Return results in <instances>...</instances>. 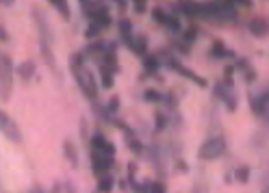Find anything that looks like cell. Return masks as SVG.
<instances>
[{
    "label": "cell",
    "mask_w": 269,
    "mask_h": 193,
    "mask_svg": "<svg viewBox=\"0 0 269 193\" xmlns=\"http://www.w3.org/2000/svg\"><path fill=\"white\" fill-rule=\"evenodd\" d=\"M69 72H72V76L76 78L78 89L85 93V98L98 100V83H96V76L85 68V65H69Z\"/></svg>",
    "instance_id": "6da1fadb"
},
{
    "label": "cell",
    "mask_w": 269,
    "mask_h": 193,
    "mask_svg": "<svg viewBox=\"0 0 269 193\" xmlns=\"http://www.w3.org/2000/svg\"><path fill=\"white\" fill-rule=\"evenodd\" d=\"M13 74H16V68H13V61L9 54L0 53V100L9 102L13 93Z\"/></svg>",
    "instance_id": "7a4b0ae2"
},
{
    "label": "cell",
    "mask_w": 269,
    "mask_h": 193,
    "mask_svg": "<svg viewBox=\"0 0 269 193\" xmlns=\"http://www.w3.org/2000/svg\"><path fill=\"white\" fill-rule=\"evenodd\" d=\"M224 152H226V139L224 137H211L200 145L198 157H200L202 161H217L219 157H224Z\"/></svg>",
    "instance_id": "3957f363"
},
{
    "label": "cell",
    "mask_w": 269,
    "mask_h": 193,
    "mask_svg": "<svg viewBox=\"0 0 269 193\" xmlns=\"http://www.w3.org/2000/svg\"><path fill=\"white\" fill-rule=\"evenodd\" d=\"M0 133H2L4 139L11 141V143H22V141H24L20 126H17L16 120H13V117L9 115L7 111H2V109H0Z\"/></svg>",
    "instance_id": "277c9868"
},
{
    "label": "cell",
    "mask_w": 269,
    "mask_h": 193,
    "mask_svg": "<svg viewBox=\"0 0 269 193\" xmlns=\"http://www.w3.org/2000/svg\"><path fill=\"white\" fill-rule=\"evenodd\" d=\"M31 16H33V22H35V26H37V33H39V41H48V44H52V31H50L48 18L44 16V11L35 7L33 11H31Z\"/></svg>",
    "instance_id": "5b68a950"
},
{
    "label": "cell",
    "mask_w": 269,
    "mask_h": 193,
    "mask_svg": "<svg viewBox=\"0 0 269 193\" xmlns=\"http://www.w3.org/2000/svg\"><path fill=\"white\" fill-rule=\"evenodd\" d=\"M91 165H94V174L102 176V174H109V169L113 167V157H106L100 150H91Z\"/></svg>",
    "instance_id": "8992f818"
},
{
    "label": "cell",
    "mask_w": 269,
    "mask_h": 193,
    "mask_svg": "<svg viewBox=\"0 0 269 193\" xmlns=\"http://www.w3.org/2000/svg\"><path fill=\"white\" fill-rule=\"evenodd\" d=\"M168 65L171 70H174L176 74H180V76H185V78H189L191 83H196V85H200V87H206V81L200 76V74H196V72H191L189 68H185V65H180L176 59H168Z\"/></svg>",
    "instance_id": "52a82bcc"
},
{
    "label": "cell",
    "mask_w": 269,
    "mask_h": 193,
    "mask_svg": "<svg viewBox=\"0 0 269 193\" xmlns=\"http://www.w3.org/2000/svg\"><path fill=\"white\" fill-rule=\"evenodd\" d=\"M91 150H100L102 154H106V157H113L115 158V145L111 143V141L106 139L102 133H96L94 137H91Z\"/></svg>",
    "instance_id": "ba28073f"
},
{
    "label": "cell",
    "mask_w": 269,
    "mask_h": 193,
    "mask_svg": "<svg viewBox=\"0 0 269 193\" xmlns=\"http://www.w3.org/2000/svg\"><path fill=\"white\" fill-rule=\"evenodd\" d=\"M215 96H219L221 100L226 102V109L228 111H235L236 109V98H235V93L230 91V85L228 83H219L215 87Z\"/></svg>",
    "instance_id": "9c48e42d"
},
{
    "label": "cell",
    "mask_w": 269,
    "mask_h": 193,
    "mask_svg": "<svg viewBox=\"0 0 269 193\" xmlns=\"http://www.w3.org/2000/svg\"><path fill=\"white\" fill-rule=\"evenodd\" d=\"M39 53H41V56H44L46 65L61 78V72H59V68H57V59H54V54H52V44H48V41H39Z\"/></svg>",
    "instance_id": "30bf717a"
},
{
    "label": "cell",
    "mask_w": 269,
    "mask_h": 193,
    "mask_svg": "<svg viewBox=\"0 0 269 193\" xmlns=\"http://www.w3.org/2000/svg\"><path fill=\"white\" fill-rule=\"evenodd\" d=\"M178 9L189 18L204 16V4L196 2V0H178Z\"/></svg>",
    "instance_id": "8fae6325"
},
{
    "label": "cell",
    "mask_w": 269,
    "mask_h": 193,
    "mask_svg": "<svg viewBox=\"0 0 269 193\" xmlns=\"http://www.w3.org/2000/svg\"><path fill=\"white\" fill-rule=\"evenodd\" d=\"M250 33H252L256 39H263V37L269 35V22L265 18H252V22H250Z\"/></svg>",
    "instance_id": "7c38bea8"
},
{
    "label": "cell",
    "mask_w": 269,
    "mask_h": 193,
    "mask_svg": "<svg viewBox=\"0 0 269 193\" xmlns=\"http://www.w3.org/2000/svg\"><path fill=\"white\" fill-rule=\"evenodd\" d=\"M118 28H119V37H122V41L126 46H131V41H133V22L128 20V18H122V20L118 22Z\"/></svg>",
    "instance_id": "4fadbf2b"
},
{
    "label": "cell",
    "mask_w": 269,
    "mask_h": 193,
    "mask_svg": "<svg viewBox=\"0 0 269 193\" xmlns=\"http://www.w3.org/2000/svg\"><path fill=\"white\" fill-rule=\"evenodd\" d=\"M16 72L20 74V78H22V81H26V83H29V81H33V76H35L37 68H35V63H33V61H24V63H20V65L16 68Z\"/></svg>",
    "instance_id": "5bb4252c"
},
{
    "label": "cell",
    "mask_w": 269,
    "mask_h": 193,
    "mask_svg": "<svg viewBox=\"0 0 269 193\" xmlns=\"http://www.w3.org/2000/svg\"><path fill=\"white\" fill-rule=\"evenodd\" d=\"M128 48H131L134 54L146 56V53H148V37H146V35L133 37V41H131V46H128Z\"/></svg>",
    "instance_id": "9a60e30c"
},
{
    "label": "cell",
    "mask_w": 269,
    "mask_h": 193,
    "mask_svg": "<svg viewBox=\"0 0 269 193\" xmlns=\"http://www.w3.org/2000/svg\"><path fill=\"white\" fill-rule=\"evenodd\" d=\"M115 187V180L111 174H102L98 176V193H111Z\"/></svg>",
    "instance_id": "2e32d148"
},
{
    "label": "cell",
    "mask_w": 269,
    "mask_h": 193,
    "mask_svg": "<svg viewBox=\"0 0 269 193\" xmlns=\"http://www.w3.org/2000/svg\"><path fill=\"white\" fill-rule=\"evenodd\" d=\"M63 154H66V158L72 163V167H78V152H76V148H74V143L69 139L63 141Z\"/></svg>",
    "instance_id": "e0dca14e"
},
{
    "label": "cell",
    "mask_w": 269,
    "mask_h": 193,
    "mask_svg": "<svg viewBox=\"0 0 269 193\" xmlns=\"http://www.w3.org/2000/svg\"><path fill=\"white\" fill-rule=\"evenodd\" d=\"M104 53H106V44H102V41H94V44L87 46V50L83 54H89V56H94V59H102Z\"/></svg>",
    "instance_id": "ac0fdd59"
},
{
    "label": "cell",
    "mask_w": 269,
    "mask_h": 193,
    "mask_svg": "<svg viewBox=\"0 0 269 193\" xmlns=\"http://www.w3.org/2000/svg\"><path fill=\"white\" fill-rule=\"evenodd\" d=\"M159 68H161V63H159L156 56H152V54L143 56V70H146L148 74H156V72H159Z\"/></svg>",
    "instance_id": "d6986e66"
},
{
    "label": "cell",
    "mask_w": 269,
    "mask_h": 193,
    "mask_svg": "<svg viewBox=\"0 0 269 193\" xmlns=\"http://www.w3.org/2000/svg\"><path fill=\"white\" fill-rule=\"evenodd\" d=\"M126 145L133 150L134 154H141V152H143L141 141H139L137 137H134V133H133V130H128V128H126Z\"/></svg>",
    "instance_id": "ffe728a7"
},
{
    "label": "cell",
    "mask_w": 269,
    "mask_h": 193,
    "mask_svg": "<svg viewBox=\"0 0 269 193\" xmlns=\"http://www.w3.org/2000/svg\"><path fill=\"white\" fill-rule=\"evenodd\" d=\"M48 2L52 4L59 13H61L63 20H69V4H67V0H48Z\"/></svg>",
    "instance_id": "44dd1931"
},
{
    "label": "cell",
    "mask_w": 269,
    "mask_h": 193,
    "mask_svg": "<svg viewBox=\"0 0 269 193\" xmlns=\"http://www.w3.org/2000/svg\"><path fill=\"white\" fill-rule=\"evenodd\" d=\"M235 180L241 182V185H248V180H250V167L248 165L236 167L235 169Z\"/></svg>",
    "instance_id": "7402d4cb"
},
{
    "label": "cell",
    "mask_w": 269,
    "mask_h": 193,
    "mask_svg": "<svg viewBox=\"0 0 269 193\" xmlns=\"http://www.w3.org/2000/svg\"><path fill=\"white\" fill-rule=\"evenodd\" d=\"M100 78H102V87H104V89L113 87V72H111V70H106L104 65H100Z\"/></svg>",
    "instance_id": "603a6c76"
},
{
    "label": "cell",
    "mask_w": 269,
    "mask_h": 193,
    "mask_svg": "<svg viewBox=\"0 0 269 193\" xmlns=\"http://www.w3.org/2000/svg\"><path fill=\"white\" fill-rule=\"evenodd\" d=\"M211 56H233V53H228V50L224 48V41H213Z\"/></svg>",
    "instance_id": "cb8c5ba5"
},
{
    "label": "cell",
    "mask_w": 269,
    "mask_h": 193,
    "mask_svg": "<svg viewBox=\"0 0 269 193\" xmlns=\"http://www.w3.org/2000/svg\"><path fill=\"white\" fill-rule=\"evenodd\" d=\"M168 115H165V113L163 111H159V113H154V128L156 130H159V133H161V130H165V126H168Z\"/></svg>",
    "instance_id": "d4e9b609"
},
{
    "label": "cell",
    "mask_w": 269,
    "mask_h": 193,
    "mask_svg": "<svg viewBox=\"0 0 269 193\" xmlns=\"http://www.w3.org/2000/svg\"><path fill=\"white\" fill-rule=\"evenodd\" d=\"M143 100L146 102H161L163 100V93H159L156 89H146V91H143Z\"/></svg>",
    "instance_id": "484cf974"
},
{
    "label": "cell",
    "mask_w": 269,
    "mask_h": 193,
    "mask_svg": "<svg viewBox=\"0 0 269 193\" xmlns=\"http://www.w3.org/2000/svg\"><path fill=\"white\" fill-rule=\"evenodd\" d=\"M198 35H200V31H198L196 26H189L187 31H183V39L187 41V44H193V41L198 39Z\"/></svg>",
    "instance_id": "4316f807"
},
{
    "label": "cell",
    "mask_w": 269,
    "mask_h": 193,
    "mask_svg": "<svg viewBox=\"0 0 269 193\" xmlns=\"http://www.w3.org/2000/svg\"><path fill=\"white\" fill-rule=\"evenodd\" d=\"M100 33H102V28H100L98 24H94V22H91V24L87 26V31H85V37H87V39H98Z\"/></svg>",
    "instance_id": "83f0119b"
},
{
    "label": "cell",
    "mask_w": 269,
    "mask_h": 193,
    "mask_svg": "<svg viewBox=\"0 0 269 193\" xmlns=\"http://www.w3.org/2000/svg\"><path fill=\"white\" fill-rule=\"evenodd\" d=\"M152 18H154V22H159V24H163L165 26V22H168V18H169V13H165L163 9H152Z\"/></svg>",
    "instance_id": "f1b7e54d"
},
{
    "label": "cell",
    "mask_w": 269,
    "mask_h": 193,
    "mask_svg": "<svg viewBox=\"0 0 269 193\" xmlns=\"http://www.w3.org/2000/svg\"><path fill=\"white\" fill-rule=\"evenodd\" d=\"M146 191H148V193H165L168 189H165L163 182L156 180V182H146Z\"/></svg>",
    "instance_id": "f546056e"
},
{
    "label": "cell",
    "mask_w": 269,
    "mask_h": 193,
    "mask_svg": "<svg viewBox=\"0 0 269 193\" xmlns=\"http://www.w3.org/2000/svg\"><path fill=\"white\" fill-rule=\"evenodd\" d=\"M106 111H109L111 115H115V113L119 111V98H118V96H113V98L109 100V105H106Z\"/></svg>",
    "instance_id": "4dcf8cb0"
},
{
    "label": "cell",
    "mask_w": 269,
    "mask_h": 193,
    "mask_svg": "<svg viewBox=\"0 0 269 193\" xmlns=\"http://www.w3.org/2000/svg\"><path fill=\"white\" fill-rule=\"evenodd\" d=\"M165 26H168L169 31H180V20H178V18H174V16H169L168 22H165Z\"/></svg>",
    "instance_id": "1f68e13d"
},
{
    "label": "cell",
    "mask_w": 269,
    "mask_h": 193,
    "mask_svg": "<svg viewBox=\"0 0 269 193\" xmlns=\"http://www.w3.org/2000/svg\"><path fill=\"white\" fill-rule=\"evenodd\" d=\"M134 11L137 13H146V7H148V0H131Z\"/></svg>",
    "instance_id": "d6a6232c"
},
{
    "label": "cell",
    "mask_w": 269,
    "mask_h": 193,
    "mask_svg": "<svg viewBox=\"0 0 269 193\" xmlns=\"http://www.w3.org/2000/svg\"><path fill=\"white\" fill-rule=\"evenodd\" d=\"M0 41H9V33L4 31L2 24H0Z\"/></svg>",
    "instance_id": "836d02e7"
},
{
    "label": "cell",
    "mask_w": 269,
    "mask_h": 193,
    "mask_svg": "<svg viewBox=\"0 0 269 193\" xmlns=\"http://www.w3.org/2000/svg\"><path fill=\"white\" fill-rule=\"evenodd\" d=\"M113 2H115V4H118V7H119V9H126V4H128V2H126V0H113Z\"/></svg>",
    "instance_id": "e575fe53"
},
{
    "label": "cell",
    "mask_w": 269,
    "mask_h": 193,
    "mask_svg": "<svg viewBox=\"0 0 269 193\" xmlns=\"http://www.w3.org/2000/svg\"><path fill=\"white\" fill-rule=\"evenodd\" d=\"M13 2H16V0H0V4H2V7H11Z\"/></svg>",
    "instance_id": "d590c367"
},
{
    "label": "cell",
    "mask_w": 269,
    "mask_h": 193,
    "mask_svg": "<svg viewBox=\"0 0 269 193\" xmlns=\"http://www.w3.org/2000/svg\"><path fill=\"white\" fill-rule=\"evenodd\" d=\"M263 193H269V187H265V189H263Z\"/></svg>",
    "instance_id": "8d00e7d4"
}]
</instances>
